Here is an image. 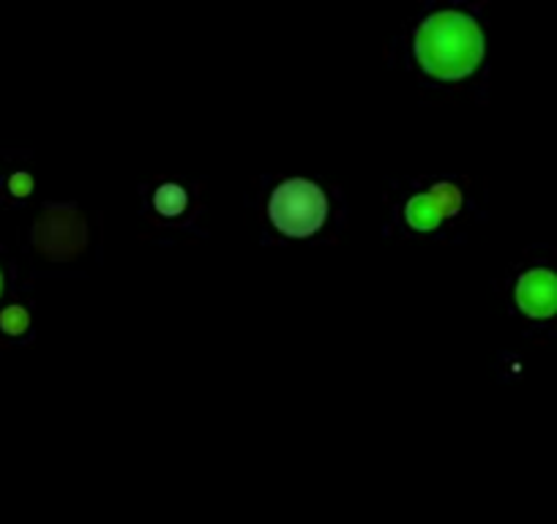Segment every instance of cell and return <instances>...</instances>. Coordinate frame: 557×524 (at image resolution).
Listing matches in <instances>:
<instances>
[{"label": "cell", "instance_id": "1", "mask_svg": "<svg viewBox=\"0 0 557 524\" xmlns=\"http://www.w3.org/2000/svg\"><path fill=\"white\" fill-rule=\"evenodd\" d=\"M416 55L432 77L462 79L484 58V36L468 14L441 12L418 28Z\"/></svg>", "mask_w": 557, "mask_h": 524}, {"label": "cell", "instance_id": "2", "mask_svg": "<svg viewBox=\"0 0 557 524\" xmlns=\"http://www.w3.org/2000/svg\"><path fill=\"white\" fill-rule=\"evenodd\" d=\"M329 216V200L312 180H285L271 197V222L290 238L318 233Z\"/></svg>", "mask_w": 557, "mask_h": 524}, {"label": "cell", "instance_id": "3", "mask_svg": "<svg viewBox=\"0 0 557 524\" xmlns=\"http://www.w3.org/2000/svg\"><path fill=\"white\" fill-rule=\"evenodd\" d=\"M517 303L530 317H552L557 312V274L528 271L517 285Z\"/></svg>", "mask_w": 557, "mask_h": 524}, {"label": "cell", "instance_id": "4", "mask_svg": "<svg viewBox=\"0 0 557 524\" xmlns=\"http://www.w3.org/2000/svg\"><path fill=\"white\" fill-rule=\"evenodd\" d=\"M0 287H3V279H0Z\"/></svg>", "mask_w": 557, "mask_h": 524}]
</instances>
